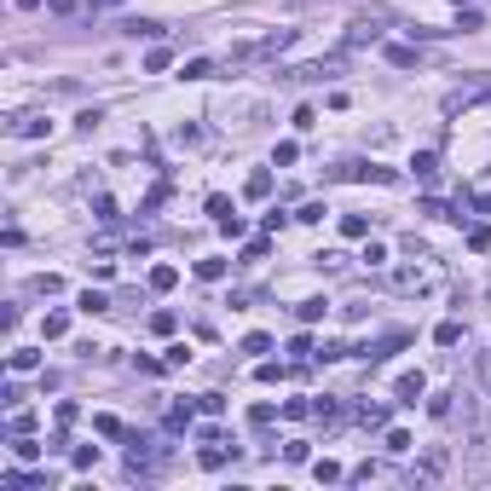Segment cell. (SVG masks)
Returning <instances> with one entry per match:
<instances>
[{"label":"cell","mask_w":491,"mask_h":491,"mask_svg":"<svg viewBox=\"0 0 491 491\" xmlns=\"http://www.w3.org/2000/svg\"><path fill=\"white\" fill-rule=\"evenodd\" d=\"M433 341H439V347H457V341H463V324H457V318H445V324L433 330Z\"/></svg>","instance_id":"obj_7"},{"label":"cell","mask_w":491,"mask_h":491,"mask_svg":"<svg viewBox=\"0 0 491 491\" xmlns=\"http://www.w3.org/2000/svg\"><path fill=\"white\" fill-rule=\"evenodd\" d=\"M295 318H301V324H318V318H324V301H301Z\"/></svg>","instance_id":"obj_12"},{"label":"cell","mask_w":491,"mask_h":491,"mask_svg":"<svg viewBox=\"0 0 491 491\" xmlns=\"http://www.w3.org/2000/svg\"><path fill=\"white\" fill-rule=\"evenodd\" d=\"M393 393H399V405H416V399H422V376H399Z\"/></svg>","instance_id":"obj_5"},{"label":"cell","mask_w":491,"mask_h":491,"mask_svg":"<svg viewBox=\"0 0 491 491\" xmlns=\"http://www.w3.org/2000/svg\"><path fill=\"white\" fill-rule=\"evenodd\" d=\"M104 6H116V0H93V12H104Z\"/></svg>","instance_id":"obj_22"},{"label":"cell","mask_w":491,"mask_h":491,"mask_svg":"<svg viewBox=\"0 0 491 491\" xmlns=\"http://www.w3.org/2000/svg\"><path fill=\"white\" fill-rule=\"evenodd\" d=\"M173 284H180V272H173V266H156V272H151V289H173Z\"/></svg>","instance_id":"obj_13"},{"label":"cell","mask_w":491,"mask_h":491,"mask_svg":"<svg viewBox=\"0 0 491 491\" xmlns=\"http://www.w3.org/2000/svg\"><path fill=\"white\" fill-rule=\"evenodd\" d=\"M347 70V58L335 53V58H318V64H301V70H284V81H330V75H341Z\"/></svg>","instance_id":"obj_2"},{"label":"cell","mask_w":491,"mask_h":491,"mask_svg":"<svg viewBox=\"0 0 491 491\" xmlns=\"http://www.w3.org/2000/svg\"><path fill=\"white\" fill-rule=\"evenodd\" d=\"M463 474H468L474 485L491 480V428H480V433L468 439V463H463Z\"/></svg>","instance_id":"obj_1"},{"label":"cell","mask_w":491,"mask_h":491,"mask_svg":"<svg viewBox=\"0 0 491 491\" xmlns=\"http://www.w3.org/2000/svg\"><path fill=\"white\" fill-rule=\"evenodd\" d=\"M12 451H18V463H35V457H41V445H35L29 433H18V439H12Z\"/></svg>","instance_id":"obj_10"},{"label":"cell","mask_w":491,"mask_h":491,"mask_svg":"<svg viewBox=\"0 0 491 491\" xmlns=\"http://www.w3.org/2000/svg\"><path fill=\"white\" fill-rule=\"evenodd\" d=\"M474 208H480V214H491V191H485V197H474Z\"/></svg>","instance_id":"obj_21"},{"label":"cell","mask_w":491,"mask_h":491,"mask_svg":"<svg viewBox=\"0 0 491 491\" xmlns=\"http://www.w3.org/2000/svg\"><path fill=\"white\" fill-rule=\"evenodd\" d=\"M439 474H445V451H439V445H433V451H428V457H422V463L411 468V485H433Z\"/></svg>","instance_id":"obj_3"},{"label":"cell","mask_w":491,"mask_h":491,"mask_svg":"<svg viewBox=\"0 0 491 491\" xmlns=\"http://www.w3.org/2000/svg\"><path fill=\"white\" fill-rule=\"evenodd\" d=\"M387 64H393V70H411V64H416V47H387Z\"/></svg>","instance_id":"obj_11"},{"label":"cell","mask_w":491,"mask_h":491,"mask_svg":"<svg viewBox=\"0 0 491 491\" xmlns=\"http://www.w3.org/2000/svg\"><path fill=\"white\" fill-rule=\"evenodd\" d=\"M122 35H133V41H156V35H162V23H151V18H127V23H122Z\"/></svg>","instance_id":"obj_4"},{"label":"cell","mask_w":491,"mask_h":491,"mask_svg":"<svg viewBox=\"0 0 491 491\" xmlns=\"http://www.w3.org/2000/svg\"><path fill=\"white\" fill-rule=\"evenodd\" d=\"M341 232H347V237H365L370 226H365V214H347V220H341Z\"/></svg>","instance_id":"obj_16"},{"label":"cell","mask_w":491,"mask_h":491,"mask_svg":"<svg viewBox=\"0 0 491 491\" xmlns=\"http://www.w3.org/2000/svg\"><path fill=\"white\" fill-rule=\"evenodd\" d=\"M168 64H173V53H168V47H151V58H145V70H168Z\"/></svg>","instance_id":"obj_17"},{"label":"cell","mask_w":491,"mask_h":491,"mask_svg":"<svg viewBox=\"0 0 491 491\" xmlns=\"http://www.w3.org/2000/svg\"><path fill=\"white\" fill-rule=\"evenodd\" d=\"M243 352H272V335H260V330L243 335Z\"/></svg>","instance_id":"obj_15"},{"label":"cell","mask_w":491,"mask_h":491,"mask_svg":"<svg viewBox=\"0 0 491 491\" xmlns=\"http://www.w3.org/2000/svg\"><path fill=\"white\" fill-rule=\"evenodd\" d=\"M197 278L203 284H220V278H226V260H197Z\"/></svg>","instance_id":"obj_9"},{"label":"cell","mask_w":491,"mask_h":491,"mask_svg":"<svg viewBox=\"0 0 491 491\" xmlns=\"http://www.w3.org/2000/svg\"><path fill=\"white\" fill-rule=\"evenodd\" d=\"M12 133H23V139H41V133H47V116H12Z\"/></svg>","instance_id":"obj_6"},{"label":"cell","mask_w":491,"mask_h":491,"mask_svg":"<svg viewBox=\"0 0 491 491\" xmlns=\"http://www.w3.org/2000/svg\"><path fill=\"white\" fill-rule=\"evenodd\" d=\"M81 312H110V301H104V295H93V289H87V295H81Z\"/></svg>","instance_id":"obj_20"},{"label":"cell","mask_w":491,"mask_h":491,"mask_svg":"<svg viewBox=\"0 0 491 491\" xmlns=\"http://www.w3.org/2000/svg\"><path fill=\"white\" fill-rule=\"evenodd\" d=\"M411 168H416V180H433V173H439V156H433V151H416Z\"/></svg>","instance_id":"obj_8"},{"label":"cell","mask_w":491,"mask_h":491,"mask_svg":"<svg viewBox=\"0 0 491 491\" xmlns=\"http://www.w3.org/2000/svg\"><path fill=\"white\" fill-rule=\"evenodd\" d=\"M393 284H399V289H416V295H422V289H428V278H422V272H411V266H405V272H399V278H393Z\"/></svg>","instance_id":"obj_14"},{"label":"cell","mask_w":491,"mask_h":491,"mask_svg":"<svg viewBox=\"0 0 491 491\" xmlns=\"http://www.w3.org/2000/svg\"><path fill=\"white\" fill-rule=\"evenodd\" d=\"M35 365H41V352H23V347L12 352V370H35Z\"/></svg>","instance_id":"obj_19"},{"label":"cell","mask_w":491,"mask_h":491,"mask_svg":"<svg viewBox=\"0 0 491 491\" xmlns=\"http://www.w3.org/2000/svg\"><path fill=\"white\" fill-rule=\"evenodd\" d=\"M359 422H365V428H382V422H387V411H382V405H365V411H359Z\"/></svg>","instance_id":"obj_18"}]
</instances>
